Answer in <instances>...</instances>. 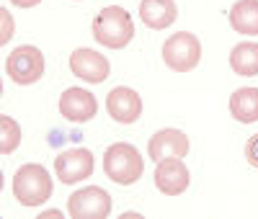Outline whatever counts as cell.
<instances>
[{
  "mask_svg": "<svg viewBox=\"0 0 258 219\" xmlns=\"http://www.w3.org/2000/svg\"><path fill=\"white\" fill-rule=\"evenodd\" d=\"M52 191H54L52 188V175L39 163L21 165L13 175V196H16V201L26 209H36L41 204H47Z\"/></svg>",
  "mask_w": 258,
  "mask_h": 219,
  "instance_id": "obj_1",
  "label": "cell"
},
{
  "mask_svg": "<svg viewBox=\"0 0 258 219\" xmlns=\"http://www.w3.org/2000/svg\"><path fill=\"white\" fill-rule=\"evenodd\" d=\"M93 36L98 44L109 49H124L135 39V24L132 16L121 6H106L93 18Z\"/></svg>",
  "mask_w": 258,
  "mask_h": 219,
  "instance_id": "obj_2",
  "label": "cell"
},
{
  "mask_svg": "<svg viewBox=\"0 0 258 219\" xmlns=\"http://www.w3.org/2000/svg\"><path fill=\"white\" fill-rule=\"evenodd\" d=\"M103 170L106 175L119 183V186H132L142 178L145 173V160L140 155V150L129 142H116L111 147H106L103 152Z\"/></svg>",
  "mask_w": 258,
  "mask_h": 219,
  "instance_id": "obj_3",
  "label": "cell"
},
{
  "mask_svg": "<svg viewBox=\"0 0 258 219\" xmlns=\"http://www.w3.org/2000/svg\"><path fill=\"white\" fill-rule=\"evenodd\" d=\"M163 62L173 72H191L202 62V41L191 31H178L163 44Z\"/></svg>",
  "mask_w": 258,
  "mask_h": 219,
  "instance_id": "obj_4",
  "label": "cell"
},
{
  "mask_svg": "<svg viewBox=\"0 0 258 219\" xmlns=\"http://www.w3.org/2000/svg\"><path fill=\"white\" fill-rule=\"evenodd\" d=\"M6 72L16 85H34L44 75V54H41V49L31 47V44L16 47L6 59Z\"/></svg>",
  "mask_w": 258,
  "mask_h": 219,
  "instance_id": "obj_5",
  "label": "cell"
},
{
  "mask_svg": "<svg viewBox=\"0 0 258 219\" xmlns=\"http://www.w3.org/2000/svg\"><path fill=\"white\" fill-rule=\"evenodd\" d=\"M68 214L73 219H106L111 214V196L98 186L80 188L68 199Z\"/></svg>",
  "mask_w": 258,
  "mask_h": 219,
  "instance_id": "obj_6",
  "label": "cell"
},
{
  "mask_svg": "<svg viewBox=\"0 0 258 219\" xmlns=\"http://www.w3.org/2000/svg\"><path fill=\"white\" fill-rule=\"evenodd\" d=\"M54 173L59 183L64 186H75L85 178H91L93 173V152L85 150V147H73V150H64L54 158Z\"/></svg>",
  "mask_w": 258,
  "mask_h": 219,
  "instance_id": "obj_7",
  "label": "cell"
},
{
  "mask_svg": "<svg viewBox=\"0 0 258 219\" xmlns=\"http://www.w3.org/2000/svg\"><path fill=\"white\" fill-rule=\"evenodd\" d=\"M59 114L73 124H85L98 114V101L85 88H68L59 96Z\"/></svg>",
  "mask_w": 258,
  "mask_h": 219,
  "instance_id": "obj_8",
  "label": "cell"
},
{
  "mask_svg": "<svg viewBox=\"0 0 258 219\" xmlns=\"http://www.w3.org/2000/svg\"><path fill=\"white\" fill-rule=\"evenodd\" d=\"M191 183V173L183 165V158H165L155 168V186L165 196H181Z\"/></svg>",
  "mask_w": 258,
  "mask_h": 219,
  "instance_id": "obj_9",
  "label": "cell"
},
{
  "mask_svg": "<svg viewBox=\"0 0 258 219\" xmlns=\"http://www.w3.org/2000/svg\"><path fill=\"white\" fill-rule=\"evenodd\" d=\"M70 70L75 78H80L85 83H103L111 72V64L103 54H98L88 47H80L70 54Z\"/></svg>",
  "mask_w": 258,
  "mask_h": 219,
  "instance_id": "obj_10",
  "label": "cell"
},
{
  "mask_svg": "<svg viewBox=\"0 0 258 219\" xmlns=\"http://www.w3.org/2000/svg\"><path fill=\"white\" fill-rule=\"evenodd\" d=\"M106 111L119 124H135L142 116V98L132 88L119 85L106 96Z\"/></svg>",
  "mask_w": 258,
  "mask_h": 219,
  "instance_id": "obj_11",
  "label": "cell"
},
{
  "mask_svg": "<svg viewBox=\"0 0 258 219\" xmlns=\"http://www.w3.org/2000/svg\"><path fill=\"white\" fill-rule=\"evenodd\" d=\"M188 137L181 129H160L155 131L147 142V152L155 163L165 160V158H186L188 155Z\"/></svg>",
  "mask_w": 258,
  "mask_h": 219,
  "instance_id": "obj_12",
  "label": "cell"
},
{
  "mask_svg": "<svg viewBox=\"0 0 258 219\" xmlns=\"http://www.w3.org/2000/svg\"><path fill=\"white\" fill-rule=\"evenodd\" d=\"M178 8L173 0H142L140 3V18L147 29H168L170 24H176Z\"/></svg>",
  "mask_w": 258,
  "mask_h": 219,
  "instance_id": "obj_13",
  "label": "cell"
},
{
  "mask_svg": "<svg viewBox=\"0 0 258 219\" xmlns=\"http://www.w3.org/2000/svg\"><path fill=\"white\" fill-rule=\"evenodd\" d=\"M230 114L240 124L258 121V88H240L230 96Z\"/></svg>",
  "mask_w": 258,
  "mask_h": 219,
  "instance_id": "obj_14",
  "label": "cell"
},
{
  "mask_svg": "<svg viewBox=\"0 0 258 219\" xmlns=\"http://www.w3.org/2000/svg\"><path fill=\"white\" fill-rule=\"evenodd\" d=\"M230 26L238 34L258 36V0H238L230 8Z\"/></svg>",
  "mask_w": 258,
  "mask_h": 219,
  "instance_id": "obj_15",
  "label": "cell"
},
{
  "mask_svg": "<svg viewBox=\"0 0 258 219\" xmlns=\"http://www.w3.org/2000/svg\"><path fill=\"white\" fill-rule=\"evenodd\" d=\"M230 67L243 78H255L258 75V44L255 41H243L230 52Z\"/></svg>",
  "mask_w": 258,
  "mask_h": 219,
  "instance_id": "obj_16",
  "label": "cell"
},
{
  "mask_svg": "<svg viewBox=\"0 0 258 219\" xmlns=\"http://www.w3.org/2000/svg\"><path fill=\"white\" fill-rule=\"evenodd\" d=\"M18 144H21V126L16 119L3 114L0 116V150H3V155H11L18 150Z\"/></svg>",
  "mask_w": 258,
  "mask_h": 219,
  "instance_id": "obj_17",
  "label": "cell"
},
{
  "mask_svg": "<svg viewBox=\"0 0 258 219\" xmlns=\"http://www.w3.org/2000/svg\"><path fill=\"white\" fill-rule=\"evenodd\" d=\"M245 160H248L253 168H258V134H253V137L245 142Z\"/></svg>",
  "mask_w": 258,
  "mask_h": 219,
  "instance_id": "obj_18",
  "label": "cell"
},
{
  "mask_svg": "<svg viewBox=\"0 0 258 219\" xmlns=\"http://www.w3.org/2000/svg\"><path fill=\"white\" fill-rule=\"evenodd\" d=\"M0 18H3V44H8L11 41V34H13V18H11L8 8L0 11Z\"/></svg>",
  "mask_w": 258,
  "mask_h": 219,
  "instance_id": "obj_19",
  "label": "cell"
},
{
  "mask_svg": "<svg viewBox=\"0 0 258 219\" xmlns=\"http://www.w3.org/2000/svg\"><path fill=\"white\" fill-rule=\"evenodd\" d=\"M13 6H18V8H34V6H39L41 0H11Z\"/></svg>",
  "mask_w": 258,
  "mask_h": 219,
  "instance_id": "obj_20",
  "label": "cell"
}]
</instances>
